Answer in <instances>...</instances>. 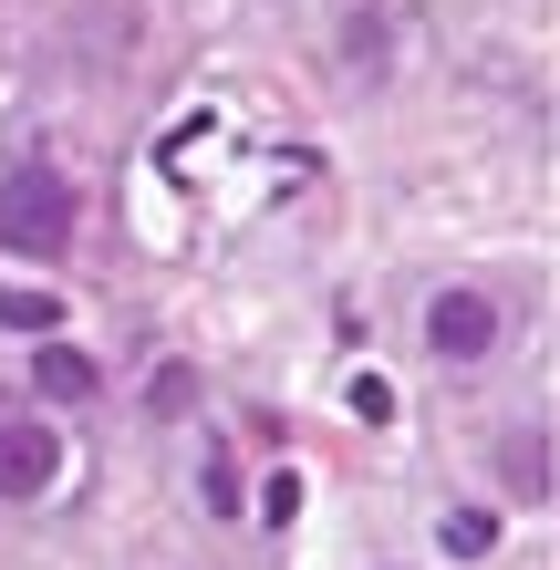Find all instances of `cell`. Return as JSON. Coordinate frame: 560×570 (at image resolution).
I'll use <instances>...</instances> for the list:
<instances>
[{
	"label": "cell",
	"instance_id": "ba28073f",
	"mask_svg": "<svg viewBox=\"0 0 560 570\" xmlns=\"http://www.w3.org/2000/svg\"><path fill=\"white\" fill-rule=\"evenodd\" d=\"M353 415H364V425H394V384L384 374H353Z\"/></svg>",
	"mask_w": 560,
	"mask_h": 570
},
{
	"label": "cell",
	"instance_id": "3957f363",
	"mask_svg": "<svg viewBox=\"0 0 560 570\" xmlns=\"http://www.w3.org/2000/svg\"><path fill=\"white\" fill-rule=\"evenodd\" d=\"M425 343H436L446 363H488L499 353V301L488 291H446L436 312H425Z\"/></svg>",
	"mask_w": 560,
	"mask_h": 570
},
{
	"label": "cell",
	"instance_id": "8fae6325",
	"mask_svg": "<svg viewBox=\"0 0 560 570\" xmlns=\"http://www.w3.org/2000/svg\"><path fill=\"white\" fill-rule=\"evenodd\" d=\"M187 394H197V374H187V363H167V374H156V384H146V405H167V415H177V405H187Z\"/></svg>",
	"mask_w": 560,
	"mask_h": 570
},
{
	"label": "cell",
	"instance_id": "5b68a950",
	"mask_svg": "<svg viewBox=\"0 0 560 570\" xmlns=\"http://www.w3.org/2000/svg\"><path fill=\"white\" fill-rule=\"evenodd\" d=\"M499 466H509V498H550V435H540V425H530V435H509Z\"/></svg>",
	"mask_w": 560,
	"mask_h": 570
},
{
	"label": "cell",
	"instance_id": "277c9868",
	"mask_svg": "<svg viewBox=\"0 0 560 570\" xmlns=\"http://www.w3.org/2000/svg\"><path fill=\"white\" fill-rule=\"evenodd\" d=\"M31 384H42L52 405H83L105 374H94V353H73V343H42V353H31Z\"/></svg>",
	"mask_w": 560,
	"mask_h": 570
},
{
	"label": "cell",
	"instance_id": "7a4b0ae2",
	"mask_svg": "<svg viewBox=\"0 0 560 570\" xmlns=\"http://www.w3.org/2000/svg\"><path fill=\"white\" fill-rule=\"evenodd\" d=\"M52 478H62V435H52V425H31V415H21V425H0V509L42 498Z\"/></svg>",
	"mask_w": 560,
	"mask_h": 570
},
{
	"label": "cell",
	"instance_id": "9c48e42d",
	"mask_svg": "<svg viewBox=\"0 0 560 570\" xmlns=\"http://www.w3.org/2000/svg\"><path fill=\"white\" fill-rule=\"evenodd\" d=\"M208 509L239 519V466H228V456H208Z\"/></svg>",
	"mask_w": 560,
	"mask_h": 570
},
{
	"label": "cell",
	"instance_id": "30bf717a",
	"mask_svg": "<svg viewBox=\"0 0 560 570\" xmlns=\"http://www.w3.org/2000/svg\"><path fill=\"white\" fill-rule=\"evenodd\" d=\"M291 509H302V478H291V466H281V478H271V488H259V519H271V529H281Z\"/></svg>",
	"mask_w": 560,
	"mask_h": 570
},
{
	"label": "cell",
	"instance_id": "8992f818",
	"mask_svg": "<svg viewBox=\"0 0 560 570\" xmlns=\"http://www.w3.org/2000/svg\"><path fill=\"white\" fill-rule=\"evenodd\" d=\"M0 322H11V332H62V301H52V291H21V281H0Z\"/></svg>",
	"mask_w": 560,
	"mask_h": 570
},
{
	"label": "cell",
	"instance_id": "52a82bcc",
	"mask_svg": "<svg viewBox=\"0 0 560 570\" xmlns=\"http://www.w3.org/2000/svg\"><path fill=\"white\" fill-rule=\"evenodd\" d=\"M488 540H499V519H488V509H456V519H446V550H456V560H478Z\"/></svg>",
	"mask_w": 560,
	"mask_h": 570
},
{
	"label": "cell",
	"instance_id": "6da1fadb",
	"mask_svg": "<svg viewBox=\"0 0 560 570\" xmlns=\"http://www.w3.org/2000/svg\"><path fill=\"white\" fill-rule=\"evenodd\" d=\"M73 228H83V197L62 166H0V249H21V259H62L73 249Z\"/></svg>",
	"mask_w": 560,
	"mask_h": 570
}]
</instances>
